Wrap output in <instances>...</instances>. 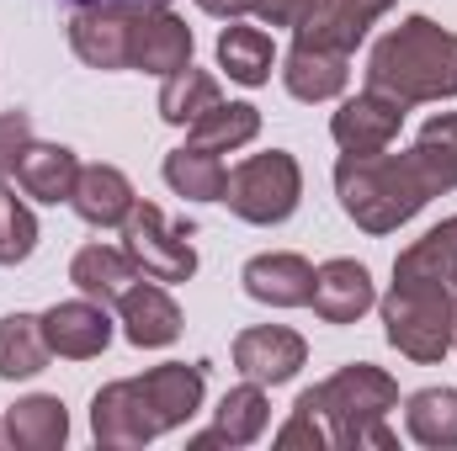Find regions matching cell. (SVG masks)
<instances>
[{"instance_id": "obj_1", "label": "cell", "mask_w": 457, "mask_h": 451, "mask_svg": "<svg viewBox=\"0 0 457 451\" xmlns=\"http://www.w3.org/2000/svg\"><path fill=\"white\" fill-rule=\"evenodd\" d=\"M457 186V112H436L404 154H341L336 160V197L341 213L361 234H394L410 224L431 197Z\"/></svg>"}, {"instance_id": "obj_2", "label": "cell", "mask_w": 457, "mask_h": 451, "mask_svg": "<svg viewBox=\"0 0 457 451\" xmlns=\"http://www.w3.org/2000/svg\"><path fill=\"white\" fill-rule=\"evenodd\" d=\"M367 86L404 102H453L457 96V32L431 16H404L394 32H383L367 53Z\"/></svg>"}, {"instance_id": "obj_3", "label": "cell", "mask_w": 457, "mask_h": 451, "mask_svg": "<svg viewBox=\"0 0 457 451\" xmlns=\"http://www.w3.org/2000/svg\"><path fill=\"white\" fill-rule=\"evenodd\" d=\"M320 420L330 425V447L345 451H394V430H388V414L399 409V382L372 366V361H356L341 366L336 377H325L320 388L303 393Z\"/></svg>"}, {"instance_id": "obj_4", "label": "cell", "mask_w": 457, "mask_h": 451, "mask_svg": "<svg viewBox=\"0 0 457 451\" xmlns=\"http://www.w3.org/2000/svg\"><path fill=\"white\" fill-rule=\"evenodd\" d=\"M383 308V335L399 356L420 361V366H436L447 350H453V324H457V292L453 287H436V282H399L388 287V298L378 303Z\"/></svg>"}, {"instance_id": "obj_5", "label": "cell", "mask_w": 457, "mask_h": 451, "mask_svg": "<svg viewBox=\"0 0 457 451\" xmlns=\"http://www.w3.org/2000/svg\"><path fill=\"white\" fill-rule=\"evenodd\" d=\"M224 202L234 218L255 228L287 224L303 202V170L287 149H266V154H250L228 170L224 181Z\"/></svg>"}, {"instance_id": "obj_6", "label": "cell", "mask_w": 457, "mask_h": 451, "mask_svg": "<svg viewBox=\"0 0 457 451\" xmlns=\"http://www.w3.org/2000/svg\"><path fill=\"white\" fill-rule=\"evenodd\" d=\"M122 250L149 282H192L197 276V250H192V224H170L154 202H133L122 218Z\"/></svg>"}, {"instance_id": "obj_7", "label": "cell", "mask_w": 457, "mask_h": 451, "mask_svg": "<svg viewBox=\"0 0 457 451\" xmlns=\"http://www.w3.org/2000/svg\"><path fill=\"white\" fill-rule=\"evenodd\" d=\"M91 436H96V447H107V451H138V447H149L154 436H165V425H160V414H154V404H149L138 377L107 382L91 398Z\"/></svg>"}, {"instance_id": "obj_8", "label": "cell", "mask_w": 457, "mask_h": 451, "mask_svg": "<svg viewBox=\"0 0 457 451\" xmlns=\"http://www.w3.org/2000/svg\"><path fill=\"white\" fill-rule=\"evenodd\" d=\"M192 27L170 11V5H133L128 21V70L138 75H176L192 64Z\"/></svg>"}, {"instance_id": "obj_9", "label": "cell", "mask_w": 457, "mask_h": 451, "mask_svg": "<svg viewBox=\"0 0 457 451\" xmlns=\"http://www.w3.org/2000/svg\"><path fill=\"white\" fill-rule=\"evenodd\" d=\"M404 117H410L404 102H394V96L367 86L351 102H341V112L330 117V138L341 144V154H378V149H388L399 138Z\"/></svg>"}, {"instance_id": "obj_10", "label": "cell", "mask_w": 457, "mask_h": 451, "mask_svg": "<svg viewBox=\"0 0 457 451\" xmlns=\"http://www.w3.org/2000/svg\"><path fill=\"white\" fill-rule=\"evenodd\" d=\"M234 366H239V377H250L261 388H282L309 366V345L287 324H255L234 340Z\"/></svg>"}, {"instance_id": "obj_11", "label": "cell", "mask_w": 457, "mask_h": 451, "mask_svg": "<svg viewBox=\"0 0 457 451\" xmlns=\"http://www.w3.org/2000/svg\"><path fill=\"white\" fill-rule=\"evenodd\" d=\"M128 21H133V0L80 5L75 21H70L75 59L91 64V70H128Z\"/></svg>"}, {"instance_id": "obj_12", "label": "cell", "mask_w": 457, "mask_h": 451, "mask_svg": "<svg viewBox=\"0 0 457 451\" xmlns=\"http://www.w3.org/2000/svg\"><path fill=\"white\" fill-rule=\"evenodd\" d=\"M394 11V0H314L309 16L293 27V43H309V48H330V53H356V43L367 37V27Z\"/></svg>"}, {"instance_id": "obj_13", "label": "cell", "mask_w": 457, "mask_h": 451, "mask_svg": "<svg viewBox=\"0 0 457 451\" xmlns=\"http://www.w3.org/2000/svg\"><path fill=\"white\" fill-rule=\"evenodd\" d=\"M43 340L59 361H91L112 345V319H107V303H91V298H75V303H54L43 314Z\"/></svg>"}, {"instance_id": "obj_14", "label": "cell", "mask_w": 457, "mask_h": 451, "mask_svg": "<svg viewBox=\"0 0 457 451\" xmlns=\"http://www.w3.org/2000/svg\"><path fill=\"white\" fill-rule=\"evenodd\" d=\"M117 324H122L128 345L160 350V345H170V340L181 335V308H176V298H170L160 282L138 276V282L117 298Z\"/></svg>"}, {"instance_id": "obj_15", "label": "cell", "mask_w": 457, "mask_h": 451, "mask_svg": "<svg viewBox=\"0 0 457 451\" xmlns=\"http://www.w3.org/2000/svg\"><path fill=\"white\" fill-rule=\"evenodd\" d=\"M239 282L266 308H309V298H314V266L293 250H271V255L245 260Z\"/></svg>"}, {"instance_id": "obj_16", "label": "cell", "mask_w": 457, "mask_h": 451, "mask_svg": "<svg viewBox=\"0 0 457 451\" xmlns=\"http://www.w3.org/2000/svg\"><path fill=\"white\" fill-rule=\"evenodd\" d=\"M378 303V292H372V271L361 266V260H325L320 271H314V298H309V308L325 319V324H356L367 308Z\"/></svg>"}, {"instance_id": "obj_17", "label": "cell", "mask_w": 457, "mask_h": 451, "mask_svg": "<svg viewBox=\"0 0 457 451\" xmlns=\"http://www.w3.org/2000/svg\"><path fill=\"white\" fill-rule=\"evenodd\" d=\"M16 186H21V197H32V202H70V192H75V181H80V160H75V149H64V144H27L21 154H16Z\"/></svg>"}, {"instance_id": "obj_18", "label": "cell", "mask_w": 457, "mask_h": 451, "mask_svg": "<svg viewBox=\"0 0 457 451\" xmlns=\"http://www.w3.org/2000/svg\"><path fill=\"white\" fill-rule=\"evenodd\" d=\"M133 181L117 165H80V181L70 192V208L91 228H122V218L133 213Z\"/></svg>"}, {"instance_id": "obj_19", "label": "cell", "mask_w": 457, "mask_h": 451, "mask_svg": "<svg viewBox=\"0 0 457 451\" xmlns=\"http://www.w3.org/2000/svg\"><path fill=\"white\" fill-rule=\"evenodd\" d=\"M138 382H144V393H149V404H154V414H160V425H165V430H181V425L203 409V393H208L203 366H187V361L149 366Z\"/></svg>"}, {"instance_id": "obj_20", "label": "cell", "mask_w": 457, "mask_h": 451, "mask_svg": "<svg viewBox=\"0 0 457 451\" xmlns=\"http://www.w3.org/2000/svg\"><path fill=\"white\" fill-rule=\"evenodd\" d=\"M351 80V59L330 53V48H309V43H293L287 59H282V86L287 96L298 102H336Z\"/></svg>"}, {"instance_id": "obj_21", "label": "cell", "mask_w": 457, "mask_h": 451, "mask_svg": "<svg viewBox=\"0 0 457 451\" xmlns=\"http://www.w3.org/2000/svg\"><path fill=\"white\" fill-rule=\"evenodd\" d=\"M11 451H59L70 436V414L54 393H32V398H16L11 414L0 420Z\"/></svg>"}, {"instance_id": "obj_22", "label": "cell", "mask_w": 457, "mask_h": 451, "mask_svg": "<svg viewBox=\"0 0 457 451\" xmlns=\"http://www.w3.org/2000/svg\"><path fill=\"white\" fill-rule=\"evenodd\" d=\"M70 282L80 298L91 303H107L112 308L117 298L138 282V266L128 260V250H112V244H86L75 260H70Z\"/></svg>"}, {"instance_id": "obj_23", "label": "cell", "mask_w": 457, "mask_h": 451, "mask_svg": "<svg viewBox=\"0 0 457 451\" xmlns=\"http://www.w3.org/2000/svg\"><path fill=\"white\" fill-rule=\"evenodd\" d=\"M394 276H399V282H436V287H457V218H442L431 234H420L410 250H399Z\"/></svg>"}, {"instance_id": "obj_24", "label": "cell", "mask_w": 457, "mask_h": 451, "mask_svg": "<svg viewBox=\"0 0 457 451\" xmlns=\"http://www.w3.org/2000/svg\"><path fill=\"white\" fill-rule=\"evenodd\" d=\"M271 64H277L271 32L245 27V21H228L224 32H219V70H224L234 86H266L271 80Z\"/></svg>"}, {"instance_id": "obj_25", "label": "cell", "mask_w": 457, "mask_h": 451, "mask_svg": "<svg viewBox=\"0 0 457 451\" xmlns=\"http://www.w3.org/2000/svg\"><path fill=\"white\" fill-rule=\"evenodd\" d=\"M48 361H54V350L43 340V314H5L0 319V382L37 377Z\"/></svg>"}, {"instance_id": "obj_26", "label": "cell", "mask_w": 457, "mask_h": 451, "mask_svg": "<svg viewBox=\"0 0 457 451\" xmlns=\"http://www.w3.org/2000/svg\"><path fill=\"white\" fill-rule=\"evenodd\" d=\"M404 430L415 447L453 451L457 447V388H420L404 398Z\"/></svg>"}, {"instance_id": "obj_27", "label": "cell", "mask_w": 457, "mask_h": 451, "mask_svg": "<svg viewBox=\"0 0 457 451\" xmlns=\"http://www.w3.org/2000/svg\"><path fill=\"white\" fill-rule=\"evenodd\" d=\"M165 181H170V192L187 197V202H224L228 170H224V160H219L213 149L181 144V149L165 154Z\"/></svg>"}, {"instance_id": "obj_28", "label": "cell", "mask_w": 457, "mask_h": 451, "mask_svg": "<svg viewBox=\"0 0 457 451\" xmlns=\"http://www.w3.org/2000/svg\"><path fill=\"white\" fill-rule=\"evenodd\" d=\"M219 102H224L219 80H213L208 70H197V64L165 75V86H160V117H165L170 127H192L203 112H213Z\"/></svg>"}, {"instance_id": "obj_29", "label": "cell", "mask_w": 457, "mask_h": 451, "mask_svg": "<svg viewBox=\"0 0 457 451\" xmlns=\"http://www.w3.org/2000/svg\"><path fill=\"white\" fill-rule=\"evenodd\" d=\"M266 420H271V404H266V388L261 382H239V388H228L224 398H219V441L224 447H255L261 436H266Z\"/></svg>"}, {"instance_id": "obj_30", "label": "cell", "mask_w": 457, "mask_h": 451, "mask_svg": "<svg viewBox=\"0 0 457 451\" xmlns=\"http://www.w3.org/2000/svg\"><path fill=\"white\" fill-rule=\"evenodd\" d=\"M255 133H261V112H255L250 102H219L213 112H203L187 127V144L213 149V154H228V149H245Z\"/></svg>"}, {"instance_id": "obj_31", "label": "cell", "mask_w": 457, "mask_h": 451, "mask_svg": "<svg viewBox=\"0 0 457 451\" xmlns=\"http://www.w3.org/2000/svg\"><path fill=\"white\" fill-rule=\"evenodd\" d=\"M37 250V218L32 208L0 181V266H21Z\"/></svg>"}, {"instance_id": "obj_32", "label": "cell", "mask_w": 457, "mask_h": 451, "mask_svg": "<svg viewBox=\"0 0 457 451\" xmlns=\"http://www.w3.org/2000/svg\"><path fill=\"white\" fill-rule=\"evenodd\" d=\"M277 447L282 451H298V447L303 451H325L330 447V425L320 420V409H314L303 393H298V404H293V420L277 430Z\"/></svg>"}, {"instance_id": "obj_33", "label": "cell", "mask_w": 457, "mask_h": 451, "mask_svg": "<svg viewBox=\"0 0 457 451\" xmlns=\"http://www.w3.org/2000/svg\"><path fill=\"white\" fill-rule=\"evenodd\" d=\"M32 144V117L27 112H0V181L16 170V154Z\"/></svg>"}, {"instance_id": "obj_34", "label": "cell", "mask_w": 457, "mask_h": 451, "mask_svg": "<svg viewBox=\"0 0 457 451\" xmlns=\"http://www.w3.org/2000/svg\"><path fill=\"white\" fill-rule=\"evenodd\" d=\"M314 0H250V16H261L266 27H298L309 16Z\"/></svg>"}, {"instance_id": "obj_35", "label": "cell", "mask_w": 457, "mask_h": 451, "mask_svg": "<svg viewBox=\"0 0 457 451\" xmlns=\"http://www.w3.org/2000/svg\"><path fill=\"white\" fill-rule=\"evenodd\" d=\"M208 16H224V21H239V16H250V0H197Z\"/></svg>"}, {"instance_id": "obj_36", "label": "cell", "mask_w": 457, "mask_h": 451, "mask_svg": "<svg viewBox=\"0 0 457 451\" xmlns=\"http://www.w3.org/2000/svg\"><path fill=\"white\" fill-rule=\"evenodd\" d=\"M133 5H165V0H133Z\"/></svg>"}, {"instance_id": "obj_37", "label": "cell", "mask_w": 457, "mask_h": 451, "mask_svg": "<svg viewBox=\"0 0 457 451\" xmlns=\"http://www.w3.org/2000/svg\"><path fill=\"white\" fill-rule=\"evenodd\" d=\"M453 350H457V324H453Z\"/></svg>"}, {"instance_id": "obj_38", "label": "cell", "mask_w": 457, "mask_h": 451, "mask_svg": "<svg viewBox=\"0 0 457 451\" xmlns=\"http://www.w3.org/2000/svg\"><path fill=\"white\" fill-rule=\"evenodd\" d=\"M75 5H96V0H75Z\"/></svg>"}, {"instance_id": "obj_39", "label": "cell", "mask_w": 457, "mask_h": 451, "mask_svg": "<svg viewBox=\"0 0 457 451\" xmlns=\"http://www.w3.org/2000/svg\"><path fill=\"white\" fill-rule=\"evenodd\" d=\"M0 436H5V430H0Z\"/></svg>"}]
</instances>
